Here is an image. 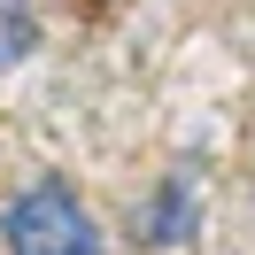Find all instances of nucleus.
I'll use <instances>...</instances> for the list:
<instances>
[{
	"label": "nucleus",
	"mask_w": 255,
	"mask_h": 255,
	"mask_svg": "<svg viewBox=\"0 0 255 255\" xmlns=\"http://www.w3.org/2000/svg\"><path fill=\"white\" fill-rule=\"evenodd\" d=\"M39 0H0V70H23L39 54Z\"/></svg>",
	"instance_id": "3"
},
{
	"label": "nucleus",
	"mask_w": 255,
	"mask_h": 255,
	"mask_svg": "<svg viewBox=\"0 0 255 255\" xmlns=\"http://www.w3.org/2000/svg\"><path fill=\"white\" fill-rule=\"evenodd\" d=\"M0 240H8V255H109L93 209H85L78 186L54 178V170L8 193V209H0Z\"/></svg>",
	"instance_id": "1"
},
{
	"label": "nucleus",
	"mask_w": 255,
	"mask_h": 255,
	"mask_svg": "<svg viewBox=\"0 0 255 255\" xmlns=\"http://www.w3.org/2000/svg\"><path fill=\"white\" fill-rule=\"evenodd\" d=\"M193 232H201V193H193L186 170H162L155 186H147V201H139V240L147 248H178V240H193Z\"/></svg>",
	"instance_id": "2"
}]
</instances>
